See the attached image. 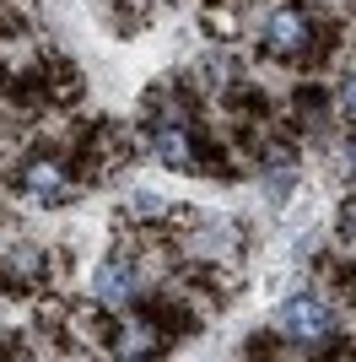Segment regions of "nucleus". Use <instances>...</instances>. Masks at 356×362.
Here are the masks:
<instances>
[{
  "instance_id": "4",
  "label": "nucleus",
  "mask_w": 356,
  "mask_h": 362,
  "mask_svg": "<svg viewBox=\"0 0 356 362\" xmlns=\"http://www.w3.org/2000/svg\"><path fill=\"white\" fill-rule=\"evenodd\" d=\"M135 298H141V255L114 249V255H103L92 265V303L119 314V308H135Z\"/></svg>"
},
{
  "instance_id": "1",
  "label": "nucleus",
  "mask_w": 356,
  "mask_h": 362,
  "mask_svg": "<svg viewBox=\"0 0 356 362\" xmlns=\"http://www.w3.org/2000/svg\"><path fill=\"white\" fill-rule=\"evenodd\" d=\"M59 265H65L59 249H44V243L22 238V233H6V238H0V292H11V298H38V292H49Z\"/></svg>"
},
{
  "instance_id": "2",
  "label": "nucleus",
  "mask_w": 356,
  "mask_h": 362,
  "mask_svg": "<svg viewBox=\"0 0 356 362\" xmlns=\"http://www.w3.org/2000/svg\"><path fill=\"white\" fill-rule=\"evenodd\" d=\"M275 330L302 341L308 351H329V341L340 335V308L324 298V292H292L275 308Z\"/></svg>"
},
{
  "instance_id": "6",
  "label": "nucleus",
  "mask_w": 356,
  "mask_h": 362,
  "mask_svg": "<svg viewBox=\"0 0 356 362\" xmlns=\"http://www.w3.org/2000/svg\"><path fill=\"white\" fill-rule=\"evenodd\" d=\"M135 314L146 319V325L162 335L167 346H173V341L200 335V325H206V319L189 308V298H173V292H141V298H135Z\"/></svg>"
},
{
  "instance_id": "5",
  "label": "nucleus",
  "mask_w": 356,
  "mask_h": 362,
  "mask_svg": "<svg viewBox=\"0 0 356 362\" xmlns=\"http://www.w3.org/2000/svg\"><path fill=\"white\" fill-rule=\"evenodd\" d=\"M259 173H265V200L281 211L286 200H292V189L302 184V151H297V141L292 136H270L265 130V141H259Z\"/></svg>"
},
{
  "instance_id": "11",
  "label": "nucleus",
  "mask_w": 356,
  "mask_h": 362,
  "mask_svg": "<svg viewBox=\"0 0 356 362\" xmlns=\"http://www.w3.org/2000/svg\"><path fill=\"white\" fill-rule=\"evenodd\" d=\"M340 163H345V173H351V179H356V136H351V141H345V146H340Z\"/></svg>"
},
{
  "instance_id": "8",
  "label": "nucleus",
  "mask_w": 356,
  "mask_h": 362,
  "mask_svg": "<svg viewBox=\"0 0 356 362\" xmlns=\"http://www.w3.org/2000/svg\"><path fill=\"white\" fill-rule=\"evenodd\" d=\"M292 108H297V124H302V130H324L329 108H335V92L319 87V81H302V87L292 92Z\"/></svg>"
},
{
  "instance_id": "7",
  "label": "nucleus",
  "mask_w": 356,
  "mask_h": 362,
  "mask_svg": "<svg viewBox=\"0 0 356 362\" xmlns=\"http://www.w3.org/2000/svg\"><path fill=\"white\" fill-rule=\"evenodd\" d=\"M151 151L162 157L173 173H194V124H184V130H151Z\"/></svg>"
},
{
  "instance_id": "3",
  "label": "nucleus",
  "mask_w": 356,
  "mask_h": 362,
  "mask_svg": "<svg viewBox=\"0 0 356 362\" xmlns=\"http://www.w3.org/2000/svg\"><path fill=\"white\" fill-rule=\"evenodd\" d=\"M16 189L38 206H65V200L81 195V179L71 173V157L65 151H32L28 163L16 168Z\"/></svg>"
},
{
  "instance_id": "9",
  "label": "nucleus",
  "mask_w": 356,
  "mask_h": 362,
  "mask_svg": "<svg viewBox=\"0 0 356 362\" xmlns=\"http://www.w3.org/2000/svg\"><path fill=\"white\" fill-rule=\"evenodd\" d=\"M335 114H340L345 124H356V71L335 81Z\"/></svg>"
},
{
  "instance_id": "10",
  "label": "nucleus",
  "mask_w": 356,
  "mask_h": 362,
  "mask_svg": "<svg viewBox=\"0 0 356 362\" xmlns=\"http://www.w3.org/2000/svg\"><path fill=\"white\" fill-rule=\"evenodd\" d=\"M340 238H345V243L356 249V195H351V200L340 206Z\"/></svg>"
}]
</instances>
